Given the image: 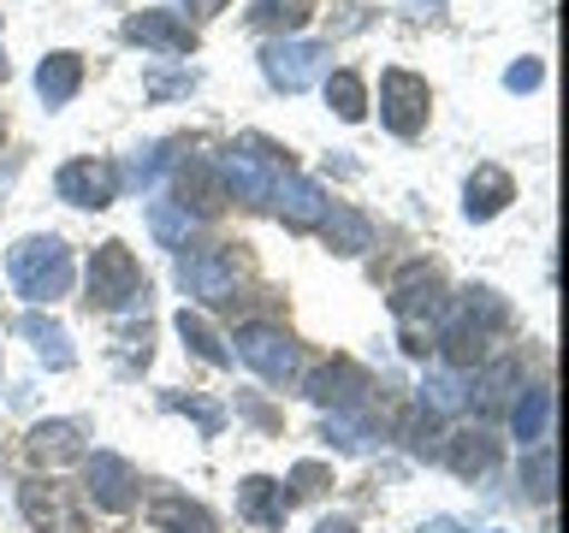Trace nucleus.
Returning <instances> with one entry per match:
<instances>
[{
    "instance_id": "obj_1",
    "label": "nucleus",
    "mask_w": 569,
    "mask_h": 533,
    "mask_svg": "<svg viewBox=\"0 0 569 533\" xmlns=\"http://www.w3.org/2000/svg\"><path fill=\"white\" fill-rule=\"evenodd\" d=\"M137 284H142V273L119 243L96 249V261H89V296L96 302H124V296H137Z\"/></svg>"
},
{
    "instance_id": "obj_2",
    "label": "nucleus",
    "mask_w": 569,
    "mask_h": 533,
    "mask_svg": "<svg viewBox=\"0 0 569 533\" xmlns=\"http://www.w3.org/2000/svg\"><path fill=\"white\" fill-rule=\"evenodd\" d=\"M24 515L42 533H78L83 527L78 510H71V497H66V486H53V480H30L24 486Z\"/></svg>"
},
{
    "instance_id": "obj_3",
    "label": "nucleus",
    "mask_w": 569,
    "mask_h": 533,
    "mask_svg": "<svg viewBox=\"0 0 569 533\" xmlns=\"http://www.w3.org/2000/svg\"><path fill=\"white\" fill-rule=\"evenodd\" d=\"M492 456H498V444H492L487 426H462V433L451 439V469L457 474H487Z\"/></svg>"
},
{
    "instance_id": "obj_4",
    "label": "nucleus",
    "mask_w": 569,
    "mask_h": 533,
    "mask_svg": "<svg viewBox=\"0 0 569 533\" xmlns=\"http://www.w3.org/2000/svg\"><path fill=\"white\" fill-rule=\"evenodd\" d=\"M30 451L48 456V462H60V456H78V444H71V426H36Z\"/></svg>"
},
{
    "instance_id": "obj_5",
    "label": "nucleus",
    "mask_w": 569,
    "mask_h": 533,
    "mask_svg": "<svg viewBox=\"0 0 569 533\" xmlns=\"http://www.w3.org/2000/svg\"><path fill=\"white\" fill-rule=\"evenodd\" d=\"M66 190H71V195L89 190V202H101V195L113 190V172H89V167H83V172H71V178H66Z\"/></svg>"
},
{
    "instance_id": "obj_6",
    "label": "nucleus",
    "mask_w": 569,
    "mask_h": 533,
    "mask_svg": "<svg viewBox=\"0 0 569 533\" xmlns=\"http://www.w3.org/2000/svg\"><path fill=\"white\" fill-rule=\"evenodd\" d=\"M190 7H196V12H220V0H190Z\"/></svg>"
}]
</instances>
